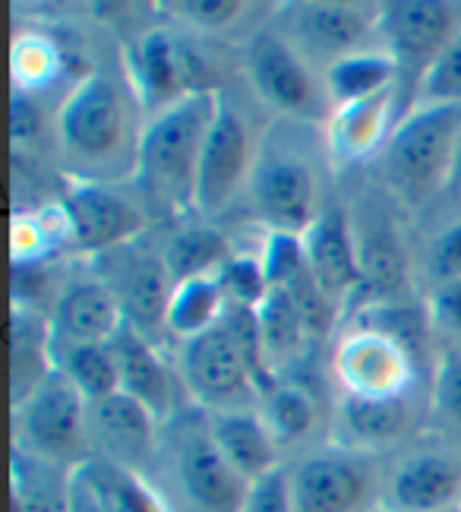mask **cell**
Masks as SVG:
<instances>
[{
    "label": "cell",
    "mask_w": 461,
    "mask_h": 512,
    "mask_svg": "<svg viewBox=\"0 0 461 512\" xmlns=\"http://www.w3.org/2000/svg\"><path fill=\"white\" fill-rule=\"evenodd\" d=\"M73 471L13 449V512H67Z\"/></svg>",
    "instance_id": "cell-32"
},
{
    "label": "cell",
    "mask_w": 461,
    "mask_h": 512,
    "mask_svg": "<svg viewBox=\"0 0 461 512\" xmlns=\"http://www.w3.org/2000/svg\"><path fill=\"white\" fill-rule=\"evenodd\" d=\"M256 411L266 421L278 449H282V456H288V452L297 456V452L310 449L307 443L313 440L319 424H323V402H319L313 386L307 380H300L294 370L275 377L259 392Z\"/></svg>",
    "instance_id": "cell-26"
},
{
    "label": "cell",
    "mask_w": 461,
    "mask_h": 512,
    "mask_svg": "<svg viewBox=\"0 0 461 512\" xmlns=\"http://www.w3.org/2000/svg\"><path fill=\"white\" fill-rule=\"evenodd\" d=\"M424 307L433 336L443 339V348H461V279L427 291Z\"/></svg>",
    "instance_id": "cell-43"
},
{
    "label": "cell",
    "mask_w": 461,
    "mask_h": 512,
    "mask_svg": "<svg viewBox=\"0 0 461 512\" xmlns=\"http://www.w3.org/2000/svg\"><path fill=\"white\" fill-rule=\"evenodd\" d=\"M329 370L345 396H408L430 373L389 329L354 310V323L332 342Z\"/></svg>",
    "instance_id": "cell-9"
},
{
    "label": "cell",
    "mask_w": 461,
    "mask_h": 512,
    "mask_svg": "<svg viewBox=\"0 0 461 512\" xmlns=\"http://www.w3.org/2000/svg\"><path fill=\"white\" fill-rule=\"evenodd\" d=\"M414 105H461V32L424 73Z\"/></svg>",
    "instance_id": "cell-39"
},
{
    "label": "cell",
    "mask_w": 461,
    "mask_h": 512,
    "mask_svg": "<svg viewBox=\"0 0 461 512\" xmlns=\"http://www.w3.org/2000/svg\"><path fill=\"white\" fill-rule=\"evenodd\" d=\"M259 263H263L269 288H285L288 282H294L297 275L307 269L300 234L266 231L263 234V247H259Z\"/></svg>",
    "instance_id": "cell-41"
},
{
    "label": "cell",
    "mask_w": 461,
    "mask_h": 512,
    "mask_svg": "<svg viewBox=\"0 0 461 512\" xmlns=\"http://www.w3.org/2000/svg\"><path fill=\"white\" fill-rule=\"evenodd\" d=\"M222 92H196L146 117L136 149V174L143 203L165 209L171 219L193 215L196 171L209 124Z\"/></svg>",
    "instance_id": "cell-3"
},
{
    "label": "cell",
    "mask_w": 461,
    "mask_h": 512,
    "mask_svg": "<svg viewBox=\"0 0 461 512\" xmlns=\"http://www.w3.org/2000/svg\"><path fill=\"white\" fill-rule=\"evenodd\" d=\"M111 351H114L117 373H120V392H127L136 402H143L162 424L171 415H177L184 405H190L187 396L177 399V389L184 392V386H180L174 361L165 358L162 345L146 339L143 332L133 329L127 320L111 339Z\"/></svg>",
    "instance_id": "cell-22"
},
{
    "label": "cell",
    "mask_w": 461,
    "mask_h": 512,
    "mask_svg": "<svg viewBox=\"0 0 461 512\" xmlns=\"http://www.w3.org/2000/svg\"><path fill=\"white\" fill-rule=\"evenodd\" d=\"M417 279H424L427 291L461 279V215L458 222L452 219L427 241V250L417 266Z\"/></svg>",
    "instance_id": "cell-38"
},
{
    "label": "cell",
    "mask_w": 461,
    "mask_h": 512,
    "mask_svg": "<svg viewBox=\"0 0 461 512\" xmlns=\"http://www.w3.org/2000/svg\"><path fill=\"white\" fill-rule=\"evenodd\" d=\"M427 408L433 421V437L461 452V348L436 351Z\"/></svg>",
    "instance_id": "cell-35"
},
{
    "label": "cell",
    "mask_w": 461,
    "mask_h": 512,
    "mask_svg": "<svg viewBox=\"0 0 461 512\" xmlns=\"http://www.w3.org/2000/svg\"><path fill=\"white\" fill-rule=\"evenodd\" d=\"M455 512H461V500H458V506H455Z\"/></svg>",
    "instance_id": "cell-49"
},
{
    "label": "cell",
    "mask_w": 461,
    "mask_h": 512,
    "mask_svg": "<svg viewBox=\"0 0 461 512\" xmlns=\"http://www.w3.org/2000/svg\"><path fill=\"white\" fill-rule=\"evenodd\" d=\"M158 468L168 471L174 494L187 512H244L253 490L215 446L209 415L193 402L162 424Z\"/></svg>",
    "instance_id": "cell-5"
},
{
    "label": "cell",
    "mask_w": 461,
    "mask_h": 512,
    "mask_svg": "<svg viewBox=\"0 0 461 512\" xmlns=\"http://www.w3.org/2000/svg\"><path fill=\"white\" fill-rule=\"evenodd\" d=\"M64 70V54H60L57 42L45 32H26L16 35L13 51H10V73H13V89L16 92H45Z\"/></svg>",
    "instance_id": "cell-36"
},
{
    "label": "cell",
    "mask_w": 461,
    "mask_h": 512,
    "mask_svg": "<svg viewBox=\"0 0 461 512\" xmlns=\"http://www.w3.org/2000/svg\"><path fill=\"white\" fill-rule=\"evenodd\" d=\"M458 140L461 105H414L376 155V184L405 215L424 212L446 193Z\"/></svg>",
    "instance_id": "cell-4"
},
{
    "label": "cell",
    "mask_w": 461,
    "mask_h": 512,
    "mask_svg": "<svg viewBox=\"0 0 461 512\" xmlns=\"http://www.w3.org/2000/svg\"><path fill=\"white\" fill-rule=\"evenodd\" d=\"M143 124L133 121V98L105 70L76 80L54 114V140L79 181L111 184L136 174V149Z\"/></svg>",
    "instance_id": "cell-2"
},
{
    "label": "cell",
    "mask_w": 461,
    "mask_h": 512,
    "mask_svg": "<svg viewBox=\"0 0 461 512\" xmlns=\"http://www.w3.org/2000/svg\"><path fill=\"white\" fill-rule=\"evenodd\" d=\"M244 70L250 89L275 117L323 127L332 114L326 83L316 80L310 61L275 26H263L250 35L244 51Z\"/></svg>",
    "instance_id": "cell-10"
},
{
    "label": "cell",
    "mask_w": 461,
    "mask_h": 512,
    "mask_svg": "<svg viewBox=\"0 0 461 512\" xmlns=\"http://www.w3.org/2000/svg\"><path fill=\"white\" fill-rule=\"evenodd\" d=\"M300 244H304V263L313 282L326 291V298L338 310L348 307L360 294V269L345 206L329 203L300 234Z\"/></svg>",
    "instance_id": "cell-24"
},
{
    "label": "cell",
    "mask_w": 461,
    "mask_h": 512,
    "mask_svg": "<svg viewBox=\"0 0 461 512\" xmlns=\"http://www.w3.org/2000/svg\"><path fill=\"white\" fill-rule=\"evenodd\" d=\"M461 500V452L420 437L383 459L379 506L389 512H455Z\"/></svg>",
    "instance_id": "cell-11"
},
{
    "label": "cell",
    "mask_w": 461,
    "mask_h": 512,
    "mask_svg": "<svg viewBox=\"0 0 461 512\" xmlns=\"http://www.w3.org/2000/svg\"><path fill=\"white\" fill-rule=\"evenodd\" d=\"M86 399L64 373L48 370L32 392L13 405V449L76 471L92 459Z\"/></svg>",
    "instance_id": "cell-7"
},
{
    "label": "cell",
    "mask_w": 461,
    "mask_h": 512,
    "mask_svg": "<svg viewBox=\"0 0 461 512\" xmlns=\"http://www.w3.org/2000/svg\"><path fill=\"white\" fill-rule=\"evenodd\" d=\"M345 212L360 269L357 307L411 301L417 266L402 222H398L405 219V212L389 200V193L379 184L373 190H360Z\"/></svg>",
    "instance_id": "cell-6"
},
{
    "label": "cell",
    "mask_w": 461,
    "mask_h": 512,
    "mask_svg": "<svg viewBox=\"0 0 461 512\" xmlns=\"http://www.w3.org/2000/svg\"><path fill=\"white\" fill-rule=\"evenodd\" d=\"M10 367H13V405H16V402H23L32 392V386L54 367L51 364V323L45 313L13 304Z\"/></svg>",
    "instance_id": "cell-30"
},
{
    "label": "cell",
    "mask_w": 461,
    "mask_h": 512,
    "mask_svg": "<svg viewBox=\"0 0 461 512\" xmlns=\"http://www.w3.org/2000/svg\"><path fill=\"white\" fill-rule=\"evenodd\" d=\"M458 32L461 7L446 4V0H392V4H379L376 35L383 48L395 57L398 86H402L405 73L411 76L414 98L424 73Z\"/></svg>",
    "instance_id": "cell-19"
},
{
    "label": "cell",
    "mask_w": 461,
    "mask_h": 512,
    "mask_svg": "<svg viewBox=\"0 0 461 512\" xmlns=\"http://www.w3.org/2000/svg\"><path fill=\"white\" fill-rule=\"evenodd\" d=\"M446 200L461 206V140L455 146V159H452V174H449V184H446Z\"/></svg>",
    "instance_id": "cell-47"
},
{
    "label": "cell",
    "mask_w": 461,
    "mask_h": 512,
    "mask_svg": "<svg viewBox=\"0 0 461 512\" xmlns=\"http://www.w3.org/2000/svg\"><path fill=\"white\" fill-rule=\"evenodd\" d=\"M398 121H402L398 86L367 95V98H357V102L335 105L329 121L323 124V140H326L332 165L348 168L367 159L376 162V155L383 152Z\"/></svg>",
    "instance_id": "cell-23"
},
{
    "label": "cell",
    "mask_w": 461,
    "mask_h": 512,
    "mask_svg": "<svg viewBox=\"0 0 461 512\" xmlns=\"http://www.w3.org/2000/svg\"><path fill=\"white\" fill-rule=\"evenodd\" d=\"M367 512H389V509H383V506H373V509H367Z\"/></svg>",
    "instance_id": "cell-48"
},
{
    "label": "cell",
    "mask_w": 461,
    "mask_h": 512,
    "mask_svg": "<svg viewBox=\"0 0 461 512\" xmlns=\"http://www.w3.org/2000/svg\"><path fill=\"white\" fill-rule=\"evenodd\" d=\"M76 471L86 478V484L95 490L98 500L108 506V512H171L168 500L158 494L155 481L133 475L127 468L102 462V459H89Z\"/></svg>",
    "instance_id": "cell-33"
},
{
    "label": "cell",
    "mask_w": 461,
    "mask_h": 512,
    "mask_svg": "<svg viewBox=\"0 0 461 512\" xmlns=\"http://www.w3.org/2000/svg\"><path fill=\"white\" fill-rule=\"evenodd\" d=\"M51 348L67 345H108L124 326L114 291L98 279L95 269L86 275H70L57 288V298L48 310Z\"/></svg>",
    "instance_id": "cell-21"
},
{
    "label": "cell",
    "mask_w": 461,
    "mask_h": 512,
    "mask_svg": "<svg viewBox=\"0 0 461 512\" xmlns=\"http://www.w3.org/2000/svg\"><path fill=\"white\" fill-rule=\"evenodd\" d=\"M256 140L244 193L250 215L266 231L304 234L329 206L323 200V165H332V159L329 152H316L319 143H326L323 133L316 124L275 117Z\"/></svg>",
    "instance_id": "cell-1"
},
{
    "label": "cell",
    "mask_w": 461,
    "mask_h": 512,
    "mask_svg": "<svg viewBox=\"0 0 461 512\" xmlns=\"http://www.w3.org/2000/svg\"><path fill=\"white\" fill-rule=\"evenodd\" d=\"M42 130V114H38L32 95L26 92H13V143H29Z\"/></svg>",
    "instance_id": "cell-45"
},
{
    "label": "cell",
    "mask_w": 461,
    "mask_h": 512,
    "mask_svg": "<svg viewBox=\"0 0 461 512\" xmlns=\"http://www.w3.org/2000/svg\"><path fill=\"white\" fill-rule=\"evenodd\" d=\"M51 364L83 392L86 402L105 399L120 392V373L111 342L108 345H67L51 348Z\"/></svg>",
    "instance_id": "cell-34"
},
{
    "label": "cell",
    "mask_w": 461,
    "mask_h": 512,
    "mask_svg": "<svg viewBox=\"0 0 461 512\" xmlns=\"http://www.w3.org/2000/svg\"><path fill=\"white\" fill-rule=\"evenodd\" d=\"M162 253L177 285L184 279H196V275H215L228 263L234 247L212 222L199 219L193 212L184 219H174V231L162 241Z\"/></svg>",
    "instance_id": "cell-27"
},
{
    "label": "cell",
    "mask_w": 461,
    "mask_h": 512,
    "mask_svg": "<svg viewBox=\"0 0 461 512\" xmlns=\"http://www.w3.org/2000/svg\"><path fill=\"white\" fill-rule=\"evenodd\" d=\"M67 512H108V506L98 500L95 490L86 484V478L73 471V484H70V503Z\"/></svg>",
    "instance_id": "cell-46"
},
{
    "label": "cell",
    "mask_w": 461,
    "mask_h": 512,
    "mask_svg": "<svg viewBox=\"0 0 461 512\" xmlns=\"http://www.w3.org/2000/svg\"><path fill=\"white\" fill-rule=\"evenodd\" d=\"M57 203L67 219L70 250L89 256V260L143 238L149 225V209L143 196L117 190L114 184L102 181L70 177Z\"/></svg>",
    "instance_id": "cell-13"
},
{
    "label": "cell",
    "mask_w": 461,
    "mask_h": 512,
    "mask_svg": "<svg viewBox=\"0 0 461 512\" xmlns=\"http://www.w3.org/2000/svg\"><path fill=\"white\" fill-rule=\"evenodd\" d=\"M430 421L427 402H417V392L408 396H338L329 405L326 440L364 456L389 459L392 452L424 437Z\"/></svg>",
    "instance_id": "cell-12"
},
{
    "label": "cell",
    "mask_w": 461,
    "mask_h": 512,
    "mask_svg": "<svg viewBox=\"0 0 461 512\" xmlns=\"http://www.w3.org/2000/svg\"><path fill=\"white\" fill-rule=\"evenodd\" d=\"M244 512H291V497H288V481H285V465L275 475L256 481L250 490V500Z\"/></svg>",
    "instance_id": "cell-44"
},
{
    "label": "cell",
    "mask_w": 461,
    "mask_h": 512,
    "mask_svg": "<svg viewBox=\"0 0 461 512\" xmlns=\"http://www.w3.org/2000/svg\"><path fill=\"white\" fill-rule=\"evenodd\" d=\"M127 67L133 76V92L149 108V114L184 95L218 92L215 67L206 57V51H199L187 35H180L168 26H158L139 35Z\"/></svg>",
    "instance_id": "cell-16"
},
{
    "label": "cell",
    "mask_w": 461,
    "mask_h": 512,
    "mask_svg": "<svg viewBox=\"0 0 461 512\" xmlns=\"http://www.w3.org/2000/svg\"><path fill=\"white\" fill-rule=\"evenodd\" d=\"M256 323H259V342H263L266 367L272 370V377L291 373L304 361V351L313 342L307 336V326L300 320L288 288H272L256 304Z\"/></svg>",
    "instance_id": "cell-28"
},
{
    "label": "cell",
    "mask_w": 461,
    "mask_h": 512,
    "mask_svg": "<svg viewBox=\"0 0 461 512\" xmlns=\"http://www.w3.org/2000/svg\"><path fill=\"white\" fill-rule=\"evenodd\" d=\"M285 288H288L291 301H294V307H297V313H300V320H304V326H307L310 342H313V345L326 342V339L332 336V332H335V320H338V313H342V310H338V307L326 298V291L313 282V275H310L307 269L300 272L294 282H288Z\"/></svg>",
    "instance_id": "cell-40"
},
{
    "label": "cell",
    "mask_w": 461,
    "mask_h": 512,
    "mask_svg": "<svg viewBox=\"0 0 461 512\" xmlns=\"http://www.w3.org/2000/svg\"><path fill=\"white\" fill-rule=\"evenodd\" d=\"M158 13H171L168 19L193 32H225L244 23L253 4L244 0H177V4H155Z\"/></svg>",
    "instance_id": "cell-37"
},
{
    "label": "cell",
    "mask_w": 461,
    "mask_h": 512,
    "mask_svg": "<svg viewBox=\"0 0 461 512\" xmlns=\"http://www.w3.org/2000/svg\"><path fill=\"white\" fill-rule=\"evenodd\" d=\"M228 307V294L222 279L215 275H196V279L177 282L165 313V332L174 345L193 336H203L206 329L218 326Z\"/></svg>",
    "instance_id": "cell-29"
},
{
    "label": "cell",
    "mask_w": 461,
    "mask_h": 512,
    "mask_svg": "<svg viewBox=\"0 0 461 512\" xmlns=\"http://www.w3.org/2000/svg\"><path fill=\"white\" fill-rule=\"evenodd\" d=\"M92 266L98 279L114 291L124 320L155 345H162V339H168L165 313L174 291L162 247L155 250L152 244H143V238H136L124 247L95 256Z\"/></svg>",
    "instance_id": "cell-14"
},
{
    "label": "cell",
    "mask_w": 461,
    "mask_h": 512,
    "mask_svg": "<svg viewBox=\"0 0 461 512\" xmlns=\"http://www.w3.org/2000/svg\"><path fill=\"white\" fill-rule=\"evenodd\" d=\"M209 415V433L222 456L231 462V468L240 478L256 484L269 475H275L285 465L282 449L269 433L266 421L259 418L256 408L240 411H206Z\"/></svg>",
    "instance_id": "cell-25"
},
{
    "label": "cell",
    "mask_w": 461,
    "mask_h": 512,
    "mask_svg": "<svg viewBox=\"0 0 461 512\" xmlns=\"http://www.w3.org/2000/svg\"><path fill=\"white\" fill-rule=\"evenodd\" d=\"M218 279H222V285H225L228 301L247 304V307H256L272 291L266 282L263 263H259V253L234 250L228 256V263L218 269Z\"/></svg>",
    "instance_id": "cell-42"
},
{
    "label": "cell",
    "mask_w": 461,
    "mask_h": 512,
    "mask_svg": "<svg viewBox=\"0 0 461 512\" xmlns=\"http://www.w3.org/2000/svg\"><path fill=\"white\" fill-rule=\"evenodd\" d=\"M86 427L92 459L120 465L133 475L155 481L162 421L143 402H136L127 392L95 399L86 405Z\"/></svg>",
    "instance_id": "cell-20"
},
{
    "label": "cell",
    "mask_w": 461,
    "mask_h": 512,
    "mask_svg": "<svg viewBox=\"0 0 461 512\" xmlns=\"http://www.w3.org/2000/svg\"><path fill=\"white\" fill-rule=\"evenodd\" d=\"M275 29L291 38L307 61H323L329 67L338 57L370 48V38H379V7L348 0L282 4L275 10Z\"/></svg>",
    "instance_id": "cell-18"
},
{
    "label": "cell",
    "mask_w": 461,
    "mask_h": 512,
    "mask_svg": "<svg viewBox=\"0 0 461 512\" xmlns=\"http://www.w3.org/2000/svg\"><path fill=\"white\" fill-rule=\"evenodd\" d=\"M323 83L332 108L357 102V98L376 95L398 86V64L386 48H364L348 57H338L323 70Z\"/></svg>",
    "instance_id": "cell-31"
},
{
    "label": "cell",
    "mask_w": 461,
    "mask_h": 512,
    "mask_svg": "<svg viewBox=\"0 0 461 512\" xmlns=\"http://www.w3.org/2000/svg\"><path fill=\"white\" fill-rule=\"evenodd\" d=\"M285 481L291 512H367L379 506L383 459L326 440L285 462Z\"/></svg>",
    "instance_id": "cell-8"
},
{
    "label": "cell",
    "mask_w": 461,
    "mask_h": 512,
    "mask_svg": "<svg viewBox=\"0 0 461 512\" xmlns=\"http://www.w3.org/2000/svg\"><path fill=\"white\" fill-rule=\"evenodd\" d=\"M256 143L250 127L225 95H218V108L209 124L203 155H199L196 171V193H193V212L199 219L215 222L225 215L240 193H247L250 168Z\"/></svg>",
    "instance_id": "cell-17"
},
{
    "label": "cell",
    "mask_w": 461,
    "mask_h": 512,
    "mask_svg": "<svg viewBox=\"0 0 461 512\" xmlns=\"http://www.w3.org/2000/svg\"><path fill=\"white\" fill-rule=\"evenodd\" d=\"M174 370L184 396L203 411H240L256 408L259 389L253 373L237 351L222 323L203 336L180 342L174 351Z\"/></svg>",
    "instance_id": "cell-15"
}]
</instances>
